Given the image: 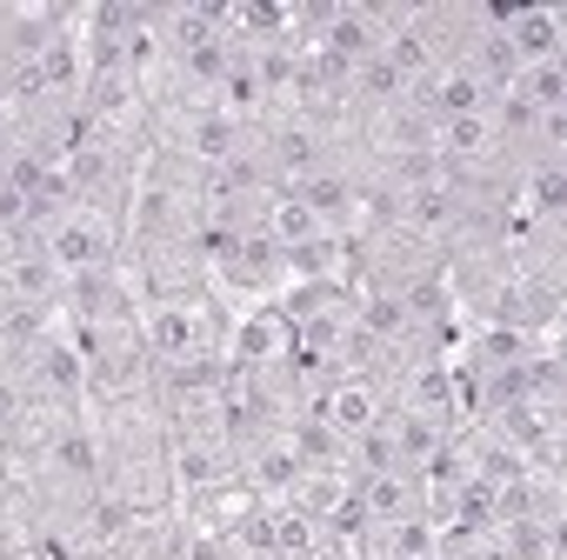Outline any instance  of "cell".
<instances>
[{
    "label": "cell",
    "instance_id": "3957f363",
    "mask_svg": "<svg viewBox=\"0 0 567 560\" xmlns=\"http://www.w3.org/2000/svg\"><path fill=\"white\" fill-rule=\"evenodd\" d=\"M501 34L514 48L520 68L560 61V8H527V14H501Z\"/></svg>",
    "mask_w": 567,
    "mask_h": 560
},
{
    "label": "cell",
    "instance_id": "6da1fadb",
    "mask_svg": "<svg viewBox=\"0 0 567 560\" xmlns=\"http://www.w3.org/2000/svg\"><path fill=\"white\" fill-rule=\"evenodd\" d=\"M48 253L61 267V280H81V273H114L127 260V240H121V220L101 214V207H68L54 227H48Z\"/></svg>",
    "mask_w": 567,
    "mask_h": 560
},
{
    "label": "cell",
    "instance_id": "7a4b0ae2",
    "mask_svg": "<svg viewBox=\"0 0 567 560\" xmlns=\"http://www.w3.org/2000/svg\"><path fill=\"white\" fill-rule=\"evenodd\" d=\"M348 454H354V440L361 434H374L381 427V414H388V387L374 381V374H334L321 394H315V407H308Z\"/></svg>",
    "mask_w": 567,
    "mask_h": 560
}]
</instances>
